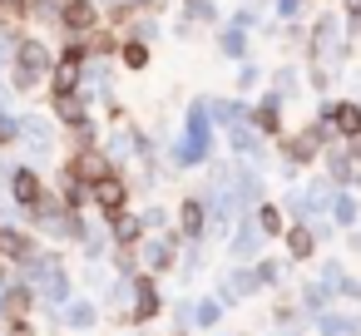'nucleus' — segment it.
<instances>
[{
  "mask_svg": "<svg viewBox=\"0 0 361 336\" xmlns=\"http://www.w3.org/2000/svg\"><path fill=\"white\" fill-rule=\"evenodd\" d=\"M336 218H341V223H351V218H356V203H351V198H341V203H336Z\"/></svg>",
  "mask_w": 361,
  "mask_h": 336,
  "instance_id": "nucleus-15",
  "label": "nucleus"
},
{
  "mask_svg": "<svg viewBox=\"0 0 361 336\" xmlns=\"http://www.w3.org/2000/svg\"><path fill=\"white\" fill-rule=\"evenodd\" d=\"M292 252H297V257L312 252V232H307V228H292Z\"/></svg>",
  "mask_w": 361,
  "mask_h": 336,
  "instance_id": "nucleus-8",
  "label": "nucleus"
},
{
  "mask_svg": "<svg viewBox=\"0 0 361 336\" xmlns=\"http://www.w3.org/2000/svg\"><path fill=\"white\" fill-rule=\"evenodd\" d=\"M0 252H25V237H16V232H0Z\"/></svg>",
  "mask_w": 361,
  "mask_h": 336,
  "instance_id": "nucleus-12",
  "label": "nucleus"
},
{
  "mask_svg": "<svg viewBox=\"0 0 361 336\" xmlns=\"http://www.w3.org/2000/svg\"><path fill=\"white\" fill-rule=\"evenodd\" d=\"M183 228L188 232H203V203H183Z\"/></svg>",
  "mask_w": 361,
  "mask_h": 336,
  "instance_id": "nucleus-7",
  "label": "nucleus"
},
{
  "mask_svg": "<svg viewBox=\"0 0 361 336\" xmlns=\"http://www.w3.org/2000/svg\"><path fill=\"white\" fill-rule=\"evenodd\" d=\"M331 119H336V129H341V134H361V109H356V104L331 109Z\"/></svg>",
  "mask_w": 361,
  "mask_h": 336,
  "instance_id": "nucleus-6",
  "label": "nucleus"
},
{
  "mask_svg": "<svg viewBox=\"0 0 361 336\" xmlns=\"http://www.w3.org/2000/svg\"><path fill=\"white\" fill-rule=\"evenodd\" d=\"M60 114H65V119H70V124H85V109H80V104H75V99H60Z\"/></svg>",
  "mask_w": 361,
  "mask_h": 336,
  "instance_id": "nucleus-11",
  "label": "nucleus"
},
{
  "mask_svg": "<svg viewBox=\"0 0 361 336\" xmlns=\"http://www.w3.org/2000/svg\"><path fill=\"white\" fill-rule=\"evenodd\" d=\"M80 65H85V55H80V50H70V55L60 60V70H55V94H60V99H70V94H75V85H80Z\"/></svg>",
  "mask_w": 361,
  "mask_h": 336,
  "instance_id": "nucleus-1",
  "label": "nucleus"
},
{
  "mask_svg": "<svg viewBox=\"0 0 361 336\" xmlns=\"http://www.w3.org/2000/svg\"><path fill=\"white\" fill-rule=\"evenodd\" d=\"M65 25L70 30H90L94 25V6L90 0H65Z\"/></svg>",
  "mask_w": 361,
  "mask_h": 336,
  "instance_id": "nucleus-4",
  "label": "nucleus"
},
{
  "mask_svg": "<svg viewBox=\"0 0 361 336\" xmlns=\"http://www.w3.org/2000/svg\"><path fill=\"white\" fill-rule=\"evenodd\" d=\"M144 60H149V50H144V45H124V65H129V70H139Z\"/></svg>",
  "mask_w": 361,
  "mask_h": 336,
  "instance_id": "nucleus-10",
  "label": "nucleus"
},
{
  "mask_svg": "<svg viewBox=\"0 0 361 336\" xmlns=\"http://www.w3.org/2000/svg\"><path fill=\"white\" fill-rule=\"evenodd\" d=\"M262 228H267V232H282V213H277V208H262Z\"/></svg>",
  "mask_w": 361,
  "mask_h": 336,
  "instance_id": "nucleus-13",
  "label": "nucleus"
},
{
  "mask_svg": "<svg viewBox=\"0 0 361 336\" xmlns=\"http://www.w3.org/2000/svg\"><path fill=\"white\" fill-rule=\"evenodd\" d=\"M94 198H99V208H104V213H119V208H124V183H119L114 173H99Z\"/></svg>",
  "mask_w": 361,
  "mask_h": 336,
  "instance_id": "nucleus-2",
  "label": "nucleus"
},
{
  "mask_svg": "<svg viewBox=\"0 0 361 336\" xmlns=\"http://www.w3.org/2000/svg\"><path fill=\"white\" fill-rule=\"evenodd\" d=\"M11 183H16V198H20V203H40V178H35V173H25V168H20Z\"/></svg>",
  "mask_w": 361,
  "mask_h": 336,
  "instance_id": "nucleus-5",
  "label": "nucleus"
},
{
  "mask_svg": "<svg viewBox=\"0 0 361 336\" xmlns=\"http://www.w3.org/2000/svg\"><path fill=\"white\" fill-rule=\"evenodd\" d=\"M119 237L134 242V237H139V223H134V218H119Z\"/></svg>",
  "mask_w": 361,
  "mask_h": 336,
  "instance_id": "nucleus-14",
  "label": "nucleus"
},
{
  "mask_svg": "<svg viewBox=\"0 0 361 336\" xmlns=\"http://www.w3.org/2000/svg\"><path fill=\"white\" fill-rule=\"evenodd\" d=\"M139 297H144V301H139V316H154L159 297H154V287H149V282H139Z\"/></svg>",
  "mask_w": 361,
  "mask_h": 336,
  "instance_id": "nucleus-9",
  "label": "nucleus"
},
{
  "mask_svg": "<svg viewBox=\"0 0 361 336\" xmlns=\"http://www.w3.org/2000/svg\"><path fill=\"white\" fill-rule=\"evenodd\" d=\"M45 60H50V50H45L40 40H25V45H20V65H25V75H20V80L30 85V75H35V70H45Z\"/></svg>",
  "mask_w": 361,
  "mask_h": 336,
  "instance_id": "nucleus-3",
  "label": "nucleus"
}]
</instances>
